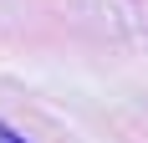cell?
Returning <instances> with one entry per match:
<instances>
[{"label":"cell","mask_w":148,"mask_h":143,"mask_svg":"<svg viewBox=\"0 0 148 143\" xmlns=\"http://www.w3.org/2000/svg\"><path fill=\"white\" fill-rule=\"evenodd\" d=\"M0 143H26V138H21V133H15L10 123H0Z\"/></svg>","instance_id":"1"}]
</instances>
